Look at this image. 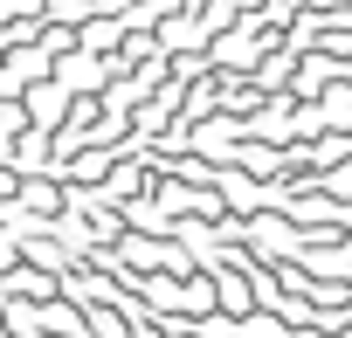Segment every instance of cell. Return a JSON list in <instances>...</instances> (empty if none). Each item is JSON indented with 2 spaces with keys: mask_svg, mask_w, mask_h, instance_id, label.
Listing matches in <instances>:
<instances>
[{
  "mask_svg": "<svg viewBox=\"0 0 352 338\" xmlns=\"http://www.w3.org/2000/svg\"><path fill=\"white\" fill-rule=\"evenodd\" d=\"M318 124H352V90H331L318 104Z\"/></svg>",
  "mask_w": 352,
  "mask_h": 338,
  "instance_id": "cell-1",
  "label": "cell"
},
{
  "mask_svg": "<svg viewBox=\"0 0 352 338\" xmlns=\"http://www.w3.org/2000/svg\"><path fill=\"white\" fill-rule=\"evenodd\" d=\"M214 297H221V311H235V317L249 311V290H242L235 276H214Z\"/></svg>",
  "mask_w": 352,
  "mask_h": 338,
  "instance_id": "cell-2",
  "label": "cell"
},
{
  "mask_svg": "<svg viewBox=\"0 0 352 338\" xmlns=\"http://www.w3.org/2000/svg\"><path fill=\"white\" fill-rule=\"evenodd\" d=\"M145 14H173V0H145Z\"/></svg>",
  "mask_w": 352,
  "mask_h": 338,
  "instance_id": "cell-3",
  "label": "cell"
}]
</instances>
